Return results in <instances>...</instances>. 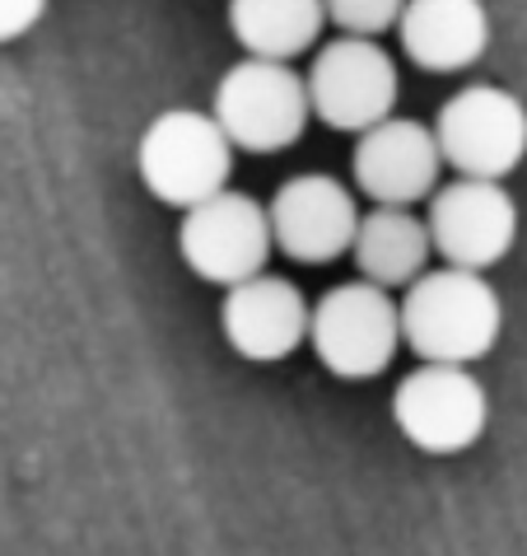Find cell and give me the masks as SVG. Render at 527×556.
I'll list each match as a JSON object with an SVG mask.
<instances>
[{"label":"cell","mask_w":527,"mask_h":556,"mask_svg":"<svg viewBox=\"0 0 527 556\" xmlns=\"http://www.w3.org/2000/svg\"><path fill=\"white\" fill-rule=\"evenodd\" d=\"M401 342L434 365H476L504 332V300L486 271L425 267L397 300Z\"/></svg>","instance_id":"obj_1"},{"label":"cell","mask_w":527,"mask_h":556,"mask_svg":"<svg viewBox=\"0 0 527 556\" xmlns=\"http://www.w3.org/2000/svg\"><path fill=\"white\" fill-rule=\"evenodd\" d=\"M136 168L150 197L164 206L188 211L206 197L224 192L234 178V146L220 131V122L196 108H168L141 131L136 146Z\"/></svg>","instance_id":"obj_2"},{"label":"cell","mask_w":527,"mask_h":556,"mask_svg":"<svg viewBox=\"0 0 527 556\" xmlns=\"http://www.w3.org/2000/svg\"><path fill=\"white\" fill-rule=\"evenodd\" d=\"M210 117L220 122L234 150L247 154H281L304 136L308 127V89L304 75L290 61H261L243 56L229 66L215 85Z\"/></svg>","instance_id":"obj_3"},{"label":"cell","mask_w":527,"mask_h":556,"mask_svg":"<svg viewBox=\"0 0 527 556\" xmlns=\"http://www.w3.org/2000/svg\"><path fill=\"white\" fill-rule=\"evenodd\" d=\"M308 346L336 379H374L401 346L397 300L374 281H340L308 304Z\"/></svg>","instance_id":"obj_4"},{"label":"cell","mask_w":527,"mask_h":556,"mask_svg":"<svg viewBox=\"0 0 527 556\" xmlns=\"http://www.w3.org/2000/svg\"><path fill=\"white\" fill-rule=\"evenodd\" d=\"M429 131L458 178L504 182L527 160V103L504 85H462Z\"/></svg>","instance_id":"obj_5"},{"label":"cell","mask_w":527,"mask_h":556,"mask_svg":"<svg viewBox=\"0 0 527 556\" xmlns=\"http://www.w3.org/2000/svg\"><path fill=\"white\" fill-rule=\"evenodd\" d=\"M304 89H308V113L322 127L360 136L374 122L397 113L401 75L397 61L378 48V38L340 34L313 52L304 71Z\"/></svg>","instance_id":"obj_6"},{"label":"cell","mask_w":527,"mask_h":556,"mask_svg":"<svg viewBox=\"0 0 527 556\" xmlns=\"http://www.w3.org/2000/svg\"><path fill=\"white\" fill-rule=\"evenodd\" d=\"M393 421L401 440L421 454H462L486 435L490 393L472 375V365H434L421 361L393 389Z\"/></svg>","instance_id":"obj_7"},{"label":"cell","mask_w":527,"mask_h":556,"mask_svg":"<svg viewBox=\"0 0 527 556\" xmlns=\"http://www.w3.org/2000/svg\"><path fill=\"white\" fill-rule=\"evenodd\" d=\"M178 253L201 281L224 286V290L257 271H267V262L275 253L267 206L239 188L206 197V202L182 211Z\"/></svg>","instance_id":"obj_8"},{"label":"cell","mask_w":527,"mask_h":556,"mask_svg":"<svg viewBox=\"0 0 527 556\" xmlns=\"http://www.w3.org/2000/svg\"><path fill=\"white\" fill-rule=\"evenodd\" d=\"M425 229H429V249L448 267L490 271L518 243V202L504 182L453 178L448 188L429 192Z\"/></svg>","instance_id":"obj_9"},{"label":"cell","mask_w":527,"mask_h":556,"mask_svg":"<svg viewBox=\"0 0 527 556\" xmlns=\"http://www.w3.org/2000/svg\"><path fill=\"white\" fill-rule=\"evenodd\" d=\"M267 220L275 253L304 262V267H327L350 253L360 206L346 182L332 174H294L267 202Z\"/></svg>","instance_id":"obj_10"},{"label":"cell","mask_w":527,"mask_h":556,"mask_svg":"<svg viewBox=\"0 0 527 556\" xmlns=\"http://www.w3.org/2000/svg\"><path fill=\"white\" fill-rule=\"evenodd\" d=\"M444 154L434 146V131L415 117H383L360 131L350 154V178L374 206H415L429 202L439 188Z\"/></svg>","instance_id":"obj_11"},{"label":"cell","mask_w":527,"mask_h":556,"mask_svg":"<svg viewBox=\"0 0 527 556\" xmlns=\"http://www.w3.org/2000/svg\"><path fill=\"white\" fill-rule=\"evenodd\" d=\"M220 332L253 365L290 361L308 342V300L290 276L257 271L224 290Z\"/></svg>","instance_id":"obj_12"},{"label":"cell","mask_w":527,"mask_h":556,"mask_svg":"<svg viewBox=\"0 0 527 556\" xmlns=\"http://www.w3.org/2000/svg\"><path fill=\"white\" fill-rule=\"evenodd\" d=\"M397 42L407 61L429 75L472 71L490 48L486 0H407L397 20Z\"/></svg>","instance_id":"obj_13"},{"label":"cell","mask_w":527,"mask_h":556,"mask_svg":"<svg viewBox=\"0 0 527 556\" xmlns=\"http://www.w3.org/2000/svg\"><path fill=\"white\" fill-rule=\"evenodd\" d=\"M429 229L415 206H374L360 215L350 239V257L360 267V281L383 290H407L415 276L429 267Z\"/></svg>","instance_id":"obj_14"},{"label":"cell","mask_w":527,"mask_h":556,"mask_svg":"<svg viewBox=\"0 0 527 556\" xmlns=\"http://www.w3.org/2000/svg\"><path fill=\"white\" fill-rule=\"evenodd\" d=\"M327 14L322 0H229V34L247 56L294 61L318 48Z\"/></svg>","instance_id":"obj_15"},{"label":"cell","mask_w":527,"mask_h":556,"mask_svg":"<svg viewBox=\"0 0 527 556\" xmlns=\"http://www.w3.org/2000/svg\"><path fill=\"white\" fill-rule=\"evenodd\" d=\"M401 5L407 0H322V14H327V24H336V34L378 38L387 28H397Z\"/></svg>","instance_id":"obj_16"},{"label":"cell","mask_w":527,"mask_h":556,"mask_svg":"<svg viewBox=\"0 0 527 556\" xmlns=\"http://www.w3.org/2000/svg\"><path fill=\"white\" fill-rule=\"evenodd\" d=\"M48 14V0H0V42H14Z\"/></svg>","instance_id":"obj_17"}]
</instances>
